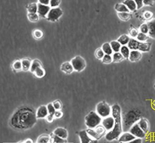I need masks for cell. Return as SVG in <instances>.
Instances as JSON below:
<instances>
[{
	"mask_svg": "<svg viewBox=\"0 0 155 143\" xmlns=\"http://www.w3.org/2000/svg\"><path fill=\"white\" fill-rule=\"evenodd\" d=\"M37 118L36 112L27 108H21L13 115L11 124L14 128L20 130L29 129L34 125Z\"/></svg>",
	"mask_w": 155,
	"mask_h": 143,
	"instance_id": "obj_1",
	"label": "cell"
},
{
	"mask_svg": "<svg viewBox=\"0 0 155 143\" xmlns=\"http://www.w3.org/2000/svg\"><path fill=\"white\" fill-rule=\"evenodd\" d=\"M111 109L112 116L114 119V125L112 130L106 135V139L108 141H112L117 139L122 134L123 132L121 107L117 104H115L112 106Z\"/></svg>",
	"mask_w": 155,
	"mask_h": 143,
	"instance_id": "obj_2",
	"label": "cell"
},
{
	"mask_svg": "<svg viewBox=\"0 0 155 143\" xmlns=\"http://www.w3.org/2000/svg\"><path fill=\"white\" fill-rule=\"evenodd\" d=\"M140 119V114L138 110L134 109L126 112L122 118L123 132H129L132 126Z\"/></svg>",
	"mask_w": 155,
	"mask_h": 143,
	"instance_id": "obj_3",
	"label": "cell"
},
{
	"mask_svg": "<svg viewBox=\"0 0 155 143\" xmlns=\"http://www.w3.org/2000/svg\"><path fill=\"white\" fill-rule=\"evenodd\" d=\"M102 118L96 112L92 111L85 118V125L88 128L94 129L101 124Z\"/></svg>",
	"mask_w": 155,
	"mask_h": 143,
	"instance_id": "obj_4",
	"label": "cell"
},
{
	"mask_svg": "<svg viewBox=\"0 0 155 143\" xmlns=\"http://www.w3.org/2000/svg\"><path fill=\"white\" fill-rule=\"evenodd\" d=\"M127 47L132 50H138L140 52H149L151 49L150 43L143 42L134 39H130Z\"/></svg>",
	"mask_w": 155,
	"mask_h": 143,
	"instance_id": "obj_5",
	"label": "cell"
},
{
	"mask_svg": "<svg viewBox=\"0 0 155 143\" xmlns=\"http://www.w3.org/2000/svg\"><path fill=\"white\" fill-rule=\"evenodd\" d=\"M30 72L38 78H43L46 74V71L43 66L41 62L37 59L32 61Z\"/></svg>",
	"mask_w": 155,
	"mask_h": 143,
	"instance_id": "obj_6",
	"label": "cell"
},
{
	"mask_svg": "<svg viewBox=\"0 0 155 143\" xmlns=\"http://www.w3.org/2000/svg\"><path fill=\"white\" fill-rule=\"evenodd\" d=\"M96 112L101 117L106 118L110 115L112 112V109L107 103L102 101L96 105Z\"/></svg>",
	"mask_w": 155,
	"mask_h": 143,
	"instance_id": "obj_7",
	"label": "cell"
},
{
	"mask_svg": "<svg viewBox=\"0 0 155 143\" xmlns=\"http://www.w3.org/2000/svg\"><path fill=\"white\" fill-rule=\"evenodd\" d=\"M71 62L73 66L74 70L77 72L83 71L86 67L85 60L80 55H77L74 57L71 60Z\"/></svg>",
	"mask_w": 155,
	"mask_h": 143,
	"instance_id": "obj_8",
	"label": "cell"
},
{
	"mask_svg": "<svg viewBox=\"0 0 155 143\" xmlns=\"http://www.w3.org/2000/svg\"><path fill=\"white\" fill-rule=\"evenodd\" d=\"M63 10L59 7L51 8L46 16L47 20L51 22H55L62 16Z\"/></svg>",
	"mask_w": 155,
	"mask_h": 143,
	"instance_id": "obj_9",
	"label": "cell"
},
{
	"mask_svg": "<svg viewBox=\"0 0 155 143\" xmlns=\"http://www.w3.org/2000/svg\"><path fill=\"white\" fill-rule=\"evenodd\" d=\"M129 132L131 133L132 135L135 136L136 138H144L146 136V133L140 128L138 124L135 123L132 126V127L129 129Z\"/></svg>",
	"mask_w": 155,
	"mask_h": 143,
	"instance_id": "obj_10",
	"label": "cell"
},
{
	"mask_svg": "<svg viewBox=\"0 0 155 143\" xmlns=\"http://www.w3.org/2000/svg\"><path fill=\"white\" fill-rule=\"evenodd\" d=\"M51 9V8L50 5H45L38 3L37 13L40 17L46 18Z\"/></svg>",
	"mask_w": 155,
	"mask_h": 143,
	"instance_id": "obj_11",
	"label": "cell"
},
{
	"mask_svg": "<svg viewBox=\"0 0 155 143\" xmlns=\"http://www.w3.org/2000/svg\"><path fill=\"white\" fill-rule=\"evenodd\" d=\"M49 115L47 106L41 105L38 107L36 112L37 119H45Z\"/></svg>",
	"mask_w": 155,
	"mask_h": 143,
	"instance_id": "obj_12",
	"label": "cell"
},
{
	"mask_svg": "<svg viewBox=\"0 0 155 143\" xmlns=\"http://www.w3.org/2000/svg\"><path fill=\"white\" fill-rule=\"evenodd\" d=\"M102 125L107 131L112 130L114 125V117H107L102 120Z\"/></svg>",
	"mask_w": 155,
	"mask_h": 143,
	"instance_id": "obj_13",
	"label": "cell"
},
{
	"mask_svg": "<svg viewBox=\"0 0 155 143\" xmlns=\"http://www.w3.org/2000/svg\"><path fill=\"white\" fill-rule=\"evenodd\" d=\"M60 69L62 72L67 74H71L74 71L73 66L71 62L65 61L61 64Z\"/></svg>",
	"mask_w": 155,
	"mask_h": 143,
	"instance_id": "obj_14",
	"label": "cell"
},
{
	"mask_svg": "<svg viewBox=\"0 0 155 143\" xmlns=\"http://www.w3.org/2000/svg\"><path fill=\"white\" fill-rule=\"evenodd\" d=\"M136 137L129 132H124L121 135L118 139L119 142H129L135 139Z\"/></svg>",
	"mask_w": 155,
	"mask_h": 143,
	"instance_id": "obj_15",
	"label": "cell"
},
{
	"mask_svg": "<svg viewBox=\"0 0 155 143\" xmlns=\"http://www.w3.org/2000/svg\"><path fill=\"white\" fill-rule=\"evenodd\" d=\"M78 136L82 143H88L93 142L94 140L88 135L86 130L80 131L78 133Z\"/></svg>",
	"mask_w": 155,
	"mask_h": 143,
	"instance_id": "obj_16",
	"label": "cell"
},
{
	"mask_svg": "<svg viewBox=\"0 0 155 143\" xmlns=\"http://www.w3.org/2000/svg\"><path fill=\"white\" fill-rule=\"evenodd\" d=\"M53 134L59 136L64 139H67L68 136V133L65 128L58 127L56 128L53 133Z\"/></svg>",
	"mask_w": 155,
	"mask_h": 143,
	"instance_id": "obj_17",
	"label": "cell"
},
{
	"mask_svg": "<svg viewBox=\"0 0 155 143\" xmlns=\"http://www.w3.org/2000/svg\"><path fill=\"white\" fill-rule=\"evenodd\" d=\"M142 54L140 51L132 50L129 54V59L131 62H137L142 58Z\"/></svg>",
	"mask_w": 155,
	"mask_h": 143,
	"instance_id": "obj_18",
	"label": "cell"
},
{
	"mask_svg": "<svg viewBox=\"0 0 155 143\" xmlns=\"http://www.w3.org/2000/svg\"><path fill=\"white\" fill-rule=\"evenodd\" d=\"M138 124L140 128L146 134L148 132L149 126V123H148L147 119H145V118H140Z\"/></svg>",
	"mask_w": 155,
	"mask_h": 143,
	"instance_id": "obj_19",
	"label": "cell"
},
{
	"mask_svg": "<svg viewBox=\"0 0 155 143\" xmlns=\"http://www.w3.org/2000/svg\"><path fill=\"white\" fill-rule=\"evenodd\" d=\"M147 24L149 28L148 35L153 39H155V19L149 21Z\"/></svg>",
	"mask_w": 155,
	"mask_h": 143,
	"instance_id": "obj_20",
	"label": "cell"
},
{
	"mask_svg": "<svg viewBox=\"0 0 155 143\" xmlns=\"http://www.w3.org/2000/svg\"><path fill=\"white\" fill-rule=\"evenodd\" d=\"M22 63V71L24 72L30 71L32 65V61L28 58H24L21 60Z\"/></svg>",
	"mask_w": 155,
	"mask_h": 143,
	"instance_id": "obj_21",
	"label": "cell"
},
{
	"mask_svg": "<svg viewBox=\"0 0 155 143\" xmlns=\"http://www.w3.org/2000/svg\"><path fill=\"white\" fill-rule=\"evenodd\" d=\"M33 37L34 39L37 40H41L43 38L44 33L41 29H36L34 30L32 32Z\"/></svg>",
	"mask_w": 155,
	"mask_h": 143,
	"instance_id": "obj_22",
	"label": "cell"
},
{
	"mask_svg": "<svg viewBox=\"0 0 155 143\" xmlns=\"http://www.w3.org/2000/svg\"><path fill=\"white\" fill-rule=\"evenodd\" d=\"M123 3L127 6L129 11H134L137 9V5L134 0H125Z\"/></svg>",
	"mask_w": 155,
	"mask_h": 143,
	"instance_id": "obj_23",
	"label": "cell"
},
{
	"mask_svg": "<svg viewBox=\"0 0 155 143\" xmlns=\"http://www.w3.org/2000/svg\"><path fill=\"white\" fill-rule=\"evenodd\" d=\"M12 68L16 72L22 71V63L21 60H17L14 61L12 64Z\"/></svg>",
	"mask_w": 155,
	"mask_h": 143,
	"instance_id": "obj_24",
	"label": "cell"
},
{
	"mask_svg": "<svg viewBox=\"0 0 155 143\" xmlns=\"http://www.w3.org/2000/svg\"><path fill=\"white\" fill-rule=\"evenodd\" d=\"M87 130V133L88 135L90 136V137L93 139V140H97L100 139L102 136L98 134L96 132L95 129H91V128H88Z\"/></svg>",
	"mask_w": 155,
	"mask_h": 143,
	"instance_id": "obj_25",
	"label": "cell"
},
{
	"mask_svg": "<svg viewBox=\"0 0 155 143\" xmlns=\"http://www.w3.org/2000/svg\"><path fill=\"white\" fill-rule=\"evenodd\" d=\"M51 142V136L49 135L43 134L37 139V143H49Z\"/></svg>",
	"mask_w": 155,
	"mask_h": 143,
	"instance_id": "obj_26",
	"label": "cell"
},
{
	"mask_svg": "<svg viewBox=\"0 0 155 143\" xmlns=\"http://www.w3.org/2000/svg\"><path fill=\"white\" fill-rule=\"evenodd\" d=\"M115 9L118 13L128 12L129 13V10L127 6L123 4H117L115 6Z\"/></svg>",
	"mask_w": 155,
	"mask_h": 143,
	"instance_id": "obj_27",
	"label": "cell"
},
{
	"mask_svg": "<svg viewBox=\"0 0 155 143\" xmlns=\"http://www.w3.org/2000/svg\"><path fill=\"white\" fill-rule=\"evenodd\" d=\"M27 12L28 13H37L38 10V3H32L28 4L27 6Z\"/></svg>",
	"mask_w": 155,
	"mask_h": 143,
	"instance_id": "obj_28",
	"label": "cell"
},
{
	"mask_svg": "<svg viewBox=\"0 0 155 143\" xmlns=\"http://www.w3.org/2000/svg\"><path fill=\"white\" fill-rule=\"evenodd\" d=\"M27 17L29 21L32 22H36L39 21L40 16L37 13H28Z\"/></svg>",
	"mask_w": 155,
	"mask_h": 143,
	"instance_id": "obj_29",
	"label": "cell"
},
{
	"mask_svg": "<svg viewBox=\"0 0 155 143\" xmlns=\"http://www.w3.org/2000/svg\"><path fill=\"white\" fill-rule=\"evenodd\" d=\"M102 49L105 54L110 55L113 53V49L111 48L110 43H105L103 44L102 46Z\"/></svg>",
	"mask_w": 155,
	"mask_h": 143,
	"instance_id": "obj_30",
	"label": "cell"
},
{
	"mask_svg": "<svg viewBox=\"0 0 155 143\" xmlns=\"http://www.w3.org/2000/svg\"><path fill=\"white\" fill-rule=\"evenodd\" d=\"M129 40H130V38L128 35L126 34H123L119 37L117 40V41L120 43L121 45L124 46L128 44Z\"/></svg>",
	"mask_w": 155,
	"mask_h": 143,
	"instance_id": "obj_31",
	"label": "cell"
},
{
	"mask_svg": "<svg viewBox=\"0 0 155 143\" xmlns=\"http://www.w3.org/2000/svg\"><path fill=\"white\" fill-rule=\"evenodd\" d=\"M110 45L113 49V51L115 52H119L121 48V44L117 41H112L110 42Z\"/></svg>",
	"mask_w": 155,
	"mask_h": 143,
	"instance_id": "obj_32",
	"label": "cell"
},
{
	"mask_svg": "<svg viewBox=\"0 0 155 143\" xmlns=\"http://www.w3.org/2000/svg\"><path fill=\"white\" fill-rule=\"evenodd\" d=\"M130 52L129 48L125 45L122 46L120 49V52L125 59L129 58Z\"/></svg>",
	"mask_w": 155,
	"mask_h": 143,
	"instance_id": "obj_33",
	"label": "cell"
},
{
	"mask_svg": "<svg viewBox=\"0 0 155 143\" xmlns=\"http://www.w3.org/2000/svg\"><path fill=\"white\" fill-rule=\"evenodd\" d=\"M51 136V142L53 143H65L67 142L66 139H64L59 136L52 133Z\"/></svg>",
	"mask_w": 155,
	"mask_h": 143,
	"instance_id": "obj_34",
	"label": "cell"
},
{
	"mask_svg": "<svg viewBox=\"0 0 155 143\" xmlns=\"http://www.w3.org/2000/svg\"><path fill=\"white\" fill-rule=\"evenodd\" d=\"M124 59V57L119 52H115L113 55V60L114 62H119L122 61Z\"/></svg>",
	"mask_w": 155,
	"mask_h": 143,
	"instance_id": "obj_35",
	"label": "cell"
},
{
	"mask_svg": "<svg viewBox=\"0 0 155 143\" xmlns=\"http://www.w3.org/2000/svg\"><path fill=\"white\" fill-rule=\"evenodd\" d=\"M117 15L120 19L124 21L129 20L131 17V15L128 12L118 13Z\"/></svg>",
	"mask_w": 155,
	"mask_h": 143,
	"instance_id": "obj_36",
	"label": "cell"
},
{
	"mask_svg": "<svg viewBox=\"0 0 155 143\" xmlns=\"http://www.w3.org/2000/svg\"><path fill=\"white\" fill-rule=\"evenodd\" d=\"M105 54L102 48H97L95 52V56L98 60H102L105 55Z\"/></svg>",
	"mask_w": 155,
	"mask_h": 143,
	"instance_id": "obj_37",
	"label": "cell"
},
{
	"mask_svg": "<svg viewBox=\"0 0 155 143\" xmlns=\"http://www.w3.org/2000/svg\"><path fill=\"white\" fill-rule=\"evenodd\" d=\"M102 62L105 64H109L113 62V57L111 56L110 55H105L103 58L102 59Z\"/></svg>",
	"mask_w": 155,
	"mask_h": 143,
	"instance_id": "obj_38",
	"label": "cell"
},
{
	"mask_svg": "<svg viewBox=\"0 0 155 143\" xmlns=\"http://www.w3.org/2000/svg\"><path fill=\"white\" fill-rule=\"evenodd\" d=\"M96 132L100 135L101 136H102L105 133L106 131V129H105V127H104L103 126H100V125L96 127V128H94Z\"/></svg>",
	"mask_w": 155,
	"mask_h": 143,
	"instance_id": "obj_39",
	"label": "cell"
},
{
	"mask_svg": "<svg viewBox=\"0 0 155 143\" xmlns=\"http://www.w3.org/2000/svg\"><path fill=\"white\" fill-rule=\"evenodd\" d=\"M136 38L138 40L143 42L146 41L147 40V34L141 32L138 33Z\"/></svg>",
	"mask_w": 155,
	"mask_h": 143,
	"instance_id": "obj_40",
	"label": "cell"
},
{
	"mask_svg": "<svg viewBox=\"0 0 155 143\" xmlns=\"http://www.w3.org/2000/svg\"><path fill=\"white\" fill-rule=\"evenodd\" d=\"M62 0H50V5L51 8L57 7L61 4Z\"/></svg>",
	"mask_w": 155,
	"mask_h": 143,
	"instance_id": "obj_41",
	"label": "cell"
},
{
	"mask_svg": "<svg viewBox=\"0 0 155 143\" xmlns=\"http://www.w3.org/2000/svg\"><path fill=\"white\" fill-rule=\"evenodd\" d=\"M47 109H48V112H49V114L53 115L55 112L56 109L54 107L52 103H49L47 105Z\"/></svg>",
	"mask_w": 155,
	"mask_h": 143,
	"instance_id": "obj_42",
	"label": "cell"
},
{
	"mask_svg": "<svg viewBox=\"0 0 155 143\" xmlns=\"http://www.w3.org/2000/svg\"><path fill=\"white\" fill-rule=\"evenodd\" d=\"M56 110H61L62 108V104L59 100H55L52 103Z\"/></svg>",
	"mask_w": 155,
	"mask_h": 143,
	"instance_id": "obj_43",
	"label": "cell"
},
{
	"mask_svg": "<svg viewBox=\"0 0 155 143\" xmlns=\"http://www.w3.org/2000/svg\"><path fill=\"white\" fill-rule=\"evenodd\" d=\"M140 31L141 33H143L148 34V31H149V28H148V25L147 24H142L140 27Z\"/></svg>",
	"mask_w": 155,
	"mask_h": 143,
	"instance_id": "obj_44",
	"label": "cell"
},
{
	"mask_svg": "<svg viewBox=\"0 0 155 143\" xmlns=\"http://www.w3.org/2000/svg\"><path fill=\"white\" fill-rule=\"evenodd\" d=\"M63 112L61 110H56L54 114L55 119H61L63 116Z\"/></svg>",
	"mask_w": 155,
	"mask_h": 143,
	"instance_id": "obj_45",
	"label": "cell"
},
{
	"mask_svg": "<svg viewBox=\"0 0 155 143\" xmlns=\"http://www.w3.org/2000/svg\"><path fill=\"white\" fill-rule=\"evenodd\" d=\"M137 5V9H140L144 5L143 0H134Z\"/></svg>",
	"mask_w": 155,
	"mask_h": 143,
	"instance_id": "obj_46",
	"label": "cell"
},
{
	"mask_svg": "<svg viewBox=\"0 0 155 143\" xmlns=\"http://www.w3.org/2000/svg\"><path fill=\"white\" fill-rule=\"evenodd\" d=\"M138 34V31L135 29H132V30H130V32H129V34H130V36L133 37V38L137 37Z\"/></svg>",
	"mask_w": 155,
	"mask_h": 143,
	"instance_id": "obj_47",
	"label": "cell"
},
{
	"mask_svg": "<svg viewBox=\"0 0 155 143\" xmlns=\"http://www.w3.org/2000/svg\"><path fill=\"white\" fill-rule=\"evenodd\" d=\"M155 1V0H143L144 4L146 5L153 6Z\"/></svg>",
	"mask_w": 155,
	"mask_h": 143,
	"instance_id": "obj_48",
	"label": "cell"
},
{
	"mask_svg": "<svg viewBox=\"0 0 155 143\" xmlns=\"http://www.w3.org/2000/svg\"><path fill=\"white\" fill-rule=\"evenodd\" d=\"M153 14L150 11H146L144 13V17L146 19H149L153 17Z\"/></svg>",
	"mask_w": 155,
	"mask_h": 143,
	"instance_id": "obj_49",
	"label": "cell"
},
{
	"mask_svg": "<svg viewBox=\"0 0 155 143\" xmlns=\"http://www.w3.org/2000/svg\"><path fill=\"white\" fill-rule=\"evenodd\" d=\"M55 119L54 116L53 115H52L49 114L48 116L46 117L45 119L47 120V122L48 123H51L53 121L54 119Z\"/></svg>",
	"mask_w": 155,
	"mask_h": 143,
	"instance_id": "obj_50",
	"label": "cell"
},
{
	"mask_svg": "<svg viewBox=\"0 0 155 143\" xmlns=\"http://www.w3.org/2000/svg\"><path fill=\"white\" fill-rule=\"evenodd\" d=\"M38 2L42 4L50 5V0H38Z\"/></svg>",
	"mask_w": 155,
	"mask_h": 143,
	"instance_id": "obj_51",
	"label": "cell"
},
{
	"mask_svg": "<svg viewBox=\"0 0 155 143\" xmlns=\"http://www.w3.org/2000/svg\"><path fill=\"white\" fill-rule=\"evenodd\" d=\"M142 142V138H136L133 141H131L130 143H141Z\"/></svg>",
	"mask_w": 155,
	"mask_h": 143,
	"instance_id": "obj_52",
	"label": "cell"
},
{
	"mask_svg": "<svg viewBox=\"0 0 155 143\" xmlns=\"http://www.w3.org/2000/svg\"><path fill=\"white\" fill-rule=\"evenodd\" d=\"M33 141H32V140H31V139H26V141H25V142H24L25 143H32Z\"/></svg>",
	"mask_w": 155,
	"mask_h": 143,
	"instance_id": "obj_53",
	"label": "cell"
},
{
	"mask_svg": "<svg viewBox=\"0 0 155 143\" xmlns=\"http://www.w3.org/2000/svg\"><path fill=\"white\" fill-rule=\"evenodd\" d=\"M154 87H155V85H154Z\"/></svg>",
	"mask_w": 155,
	"mask_h": 143,
	"instance_id": "obj_54",
	"label": "cell"
}]
</instances>
